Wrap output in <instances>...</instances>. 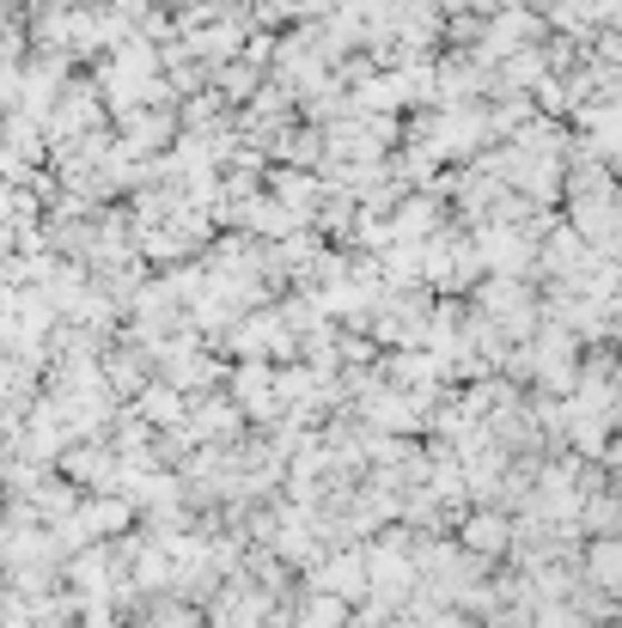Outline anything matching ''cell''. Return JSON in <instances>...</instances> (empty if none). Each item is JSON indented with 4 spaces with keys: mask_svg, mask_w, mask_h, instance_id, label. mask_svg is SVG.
I'll list each match as a JSON object with an SVG mask.
<instances>
[{
    "mask_svg": "<svg viewBox=\"0 0 622 628\" xmlns=\"http://www.w3.org/2000/svg\"><path fill=\"white\" fill-rule=\"evenodd\" d=\"M318 586L323 592H336V598H360L367 592V568H360L354 556H330L323 561V573H318Z\"/></svg>",
    "mask_w": 622,
    "mask_h": 628,
    "instance_id": "1",
    "label": "cell"
},
{
    "mask_svg": "<svg viewBox=\"0 0 622 628\" xmlns=\"http://www.w3.org/2000/svg\"><path fill=\"white\" fill-rule=\"evenodd\" d=\"M507 519H495V512H483V519H470L464 524V543L470 549H483V556H500V549H507Z\"/></svg>",
    "mask_w": 622,
    "mask_h": 628,
    "instance_id": "2",
    "label": "cell"
},
{
    "mask_svg": "<svg viewBox=\"0 0 622 628\" xmlns=\"http://www.w3.org/2000/svg\"><path fill=\"white\" fill-rule=\"evenodd\" d=\"M592 580L616 586V543H611V537H599V543H592Z\"/></svg>",
    "mask_w": 622,
    "mask_h": 628,
    "instance_id": "3",
    "label": "cell"
}]
</instances>
